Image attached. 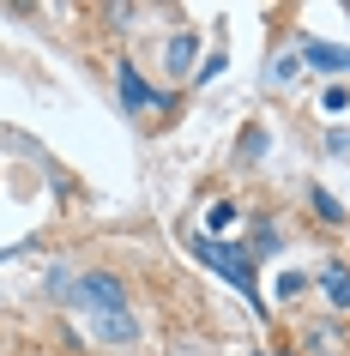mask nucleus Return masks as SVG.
I'll return each instance as SVG.
<instances>
[{
	"instance_id": "nucleus-1",
	"label": "nucleus",
	"mask_w": 350,
	"mask_h": 356,
	"mask_svg": "<svg viewBox=\"0 0 350 356\" xmlns=\"http://www.w3.org/2000/svg\"><path fill=\"white\" fill-rule=\"evenodd\" d=\"M73 302H79V314L91 320L103 338H115V344H127L133 332H139V320H133V308H127V290H121V278L115 272H85V278L73 284Z\"/></svg>"
},
{
	"instance_id": "nucleus-2",
	"label": "nucleus",
	"mask_w": 350,
	"mask_h": 356,
	"mask_svg": "<svg viewBox=\"0 0 350 356\" xmlns=\"http://www.w3.org/2000/svg\"><path fill=\"white\" fill-rule=\"evenodd\" d=\"M187 248H193L200 260H212V266H218V272H223L230 284H241V290L254 296V260H248V254H236V248L212 242V236H187Z\"/></svg>"
},
{
	"instance_id": "nucleus-3",
	"label": "nucleus",
	"mask_w": 350,
	"mask_h": 356,
	"mask_svg": "<svg viewBox=\"0 0 350 356\" xmlns=\"http://www.w3.org/2000/svg\"><path fill=\"white\" fill-rule=\"evenodd\" d=\"M115 85H121V103H127L133 115H145V109L164 115V109H169V97H164V91H151L145 79H139V67H115Z\"/></svg>"
},
{
	"instance_id": "nucleus-4",
	"label": "nucleus",
	"mask_w": 350,
	"mask_h": 356,
	"mask_svg": "<svg viewBox=\"0 0 350 356\" xmlns=\"http://www.w3.org/2000/svg\"><path fill=\"white\" fill-rule=\"evenodd\" d=\"M320 290H326V302L344 314V308H350V266L344 260H326V266H320Z\"/></svg>"
},
{
	"instance_id": "nucleus-5",
	"label": "nucleus",
	"mask_w": 350,
	"mask_h": 356,
	"mask_svg": "<svg viewBox=\"0 0 350 356\" xmlns=\"http://www.w3.org/2000/svg\"><path fill=\"white\" fill-rule=\"evenodd\" d=\"M308 60L326 73H350V49H332V42H308Z\"/></svg>"
},
{
	"instance_id": "nucleus-6",
	"label": "nucleus",
	"mask_w": 350,
	"mask_h": 356,
	"mask_svg": "<svg viewBox=\"0 0 350 356\" xmlns=\"http://www.w3.org/2000/svg\"><path fill=\"white\" fill-rule=\"evenodd\" d=\"M164 60H169V73H187V67H193V37H175Z\"/></svg>"
},
{
	"instance_id": "nucleus-7",
	"label": "nucleus",
	"mask_w": 350,
	"mask_h": 356,
	"mask_svg": "<svg viewBox=\"0 0 350 356\" xmlns=\"http://www.w3.org/2000/svg\"><path fill=\"white\" fill-rule=\"evenodd\" d=\"M314 211H320V224H338V218H344V211H338V200H332V193H320V188H314Z\"/></svg>"
},
{
	"instance_id": "nucleus-8",
	"label": "nucleus",
	"mask_w": 350,
	"mask_h": 356,
	"mask_svg": "<svg viewBox=\"0 0 350 356\" xmlns=\"http://www.w3.org/2000/svg\"><path fill=\"white\" fill-rule=\"evenodd\" d=\"M205 224H212V229H218V236H223V229L236 224V206H212V218H205Z\"/></svg>"
},
{
	"instance_id": "nucleus-9",
	"label": "nucleus",
	"mask_w": 350,
	"mask_h": 356,
	"mask_svg": "<svg viewBox=\"0 0 350 356\" xmlns=\"http://www.w3.org/2000/svg\"><path fill=\"white\" fill-rule=\"evenodd\" d=\"M302 284H308V278H296V272H284V278H278V296H302Z\"/></svg>"
},
{
	"instance_id": "nucleus-10",
	"label": "nucleus",
	"mask_w": 350,
	"mask_h": 356,
	"mask_svg": "<svg viewBox=\"0 0 350 356\" xmlns=\"http://www.w3.org/2000/svg\"><path fill=\"white\" fill-rule=\"evenodd\" d=\"M278 356H296V350H278Z\"/></svg>"
}]
</instances>
